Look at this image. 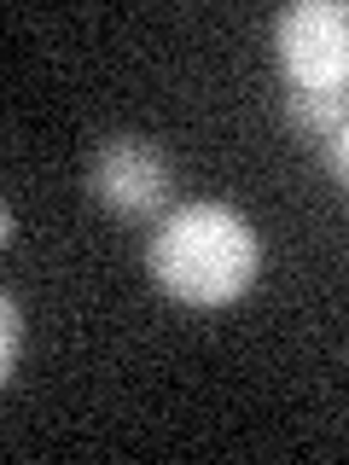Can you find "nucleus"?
Returning a JSON list of instances; mask_svg holds the SVG:
<instances>
[{"mask_svg":"<svg viewBox=\"0 0 349 465\" xmlns=\"http://www.w3.org/2000/svg\"><path fill=\"white\" fill-rule=\"evenodd\" d=\"M291 87H344L349 82V0H291L274 18Z\"/></svg>","mask_w":349,"mask_h":465,"instance_id":"f03ea898","label":"nucleus"},{"mask_svg":"<svg viewBox=\"0 0 349 465\" xmlns=\"http://www.w3.org/2000/svg\"><path fill=\"white\" fill-rule=\"evenodd\" d=\"M256 268H262V239L233 203L215 198L181 203L152 232V280L193 309L233 302L256 280Z\"/></svg>","mask_w":349,"mask_h":465,"instance_id":"f257e3e1","label":"nucleus"},{"mask_svg":"<svg viewBox=\"0 0 349 465\" xmlns=\"http://www.w3.org/2000/svg\"><path fill=\"white\" fill-rule=\"evenodd\" d=\"M87 186L99 203H111L116 215H145V222H164L169 198H174V169L152 140L135 134H111L99 140L94 163H87Z\"/></svg>","mask_w":349,"mask_h":465,"instance_id":"7ed1b4c3","label":"nucleus"},{"mask_svg":"<svg viewBox=\"0 0 349 465\" xmlns=\"http://www.w3.org/2000/svg\"><path fill=\"white\" fill-rule=\"evenodd\" d=\"M332 174H338V181L349 186V128H344L338 140H332Z\"/></svg>","mask_w":349,"mask_h":465,"instance_id":"423d86ee","label":"nucleus"},{"mask_svg":"<svg viewBox=\"0 0 349 465\" xmlns=\"http://www.w3.org/2000/svg\"><path fill=\"white\" fill-rule=\"evenodd\" d=\"M0 326H6L0 331V378L12 384V378H18V349H24V309H18L12 291L0 297Z\"/></svg>","mask_w":349,"mask_h":465,"instance_id":"39448f33","label":"nucleus"},{"mask_svg":"<svg viewBox=\"0 0 349 465\" xmlns=\"http://www.w3.org/2000/svg\"><path fill=\"white\" fill-rule=\"evenodd\" d=\"M285 116L291 128H303L309 140H338L349 128V82L344 87H291L285 94Z\"/></svg>","mask_w":349,"mask_h":465,"instance_id":"20e7f679","label":"nucleus"}]
</instances>
